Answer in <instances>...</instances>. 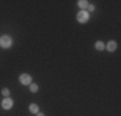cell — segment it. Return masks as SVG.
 Wrapping results in <instances>:
<instances>
[{"label":"cell","instance_id":"cell-12","mask_svg":"<svg viewBox=\"0 0 121 116\" xmlns=\"http://www.w3.org/2000/svg\"><path fill=\"white\" fill-rule=\"evenodd\" d=\"M37 116H44V114L43 112H37Z\"/></svg>","mask_w":121,"mask_h":116},{"label":"cell","instance_id":"cell-10","mask_svg":"<svg viewBox=\"0 0 121 116\" xmlns=\"http://www.w3.org/2000/svg\"><path fill=\"white\" fill-rule=\"evenodd\" d=\"M9 89H7V88H4V89H3V90H1V94L3 95H5V97H7V95H9Z\"/></svg>","mask_w":121,"mask_h":116},{"label":"cell","instance_id":"cell-4","mask_svg":"<svg viewBox=\"0 0 121 116\" xmlns=\"http://www.w3.org/2000/svg\"><path fill=\"white\" fill-rule=\"evenodd\" d=\"M19 81H21L23 85H28V84H31V76L27 74H23L19 76Z\"/></svg>","mask_w":121,"mask_h":116},{"label":"cell","instance_id":"cell-5","mask_svg":"<svg viewBox=\"0 0 121 116\" xmlns=\"http://www.w3.org/2000/svg\"><path fill=\"white\" fill-rule=\"evenodd\" d=\"M116 48H117L116 41H112V40H111V41L107 44V49H108L109 52H115V50H116Z\"/></svg>","mask_w":121,"mask_h":116},{"label":"cell","instance_id":"cell-11","mask_svg":"<svg viewBox=\"0 0 121 116\" xmlns=\"http://www.w3.org/2000/svg\"><path fill=\"white\" fill-rule=\"evenodd\" d=\"M88 9H89V12H94L95 10V7L94 5H88Z\"/></svg>","mask_w":121,"mask_h":116},{"label":"cell","instance_id":"cell-1","mask_svg":"<svg viewBox=\"0 0 121 116\" xmlns=\"http://www.w3.org/2000/svg\"><path fill=\"white\" fill-rule=\"evenodd\" d=\"M12 44H13V40L10 39L9 36H7V35H4V36H1L0 37V46L1 48H10L12 46Z\"/></svg>","mask_w":121,"mask_h":116},{"label":"cell","instance_id":"cell-2","mask_svg":"<svg viewBox=\"0 0 121 116\" xmlns=\"http://www.w3.org/2000/svg\"><path fill=\"white\" fill-rule=\"evenodd\" d=\"M89 19V14L86 10H81L77 13V21H79L80 23H85L86 21Z\"/></svg>","mask_w":121,"mask_h":116},{"label":"cell","instance_id":"cell-9","mask_svg":"<svg viewBox=\"0 0 121 116\" xmlns=\"http://www.w3.org/2000/svg\"><path fill=\"white\" fill-rule=\"evenodd\" d=\"M30 89H31V92H32V93H36V92H37V89H39V88H37V85H36V84H31Z\"/></svg>","mask_w":121,"mask_h":116},{"label":"cell","instance_id":"cell-6","mask_svg":"<svg viewBox=\"0 0 121 116\" xmlns=\"http://www.w3.org/2000/svg\"><path fill=\"white\" fill-rule=\"evenodd\" d=\"M77 4H79V7L81 8L82 10L85 9V8H88V1H86V0H80V1H77Z\"/></svg>","mask_w":121,"mask_h":116},{"label":"cell","instance_id":"cell-7","mask_svg":"<svg viewBox=\"0 0 121 116\" xmlns=\"http://www.w3.org/2000/svg\"><path fill=\"white\" fill-rule=\"evenodd\" d=\"M28 110H30V111L32 112V114H37V111H39V107H37L35 103H32V104H30Z\"/></svg>","mask_w":121,"mask_h":116},{"label":"cell","instance_id":"cell-8","mask_svg":"<svg viewBox=\"0 0 121 116\" xmlns=\"http://www.w3.org/2000/svg\"><path fill=\"white\" fill-rule=\"evenodd\" d=\"M95 49L97 50H103V49H104V44H103L102 41H97L95 43Z\"/></svg>","mask_w":121,"mask_h":116},{"label":"cell","instance_id":"cell-3","mask_svg":"<svg viewBox=\"0 0 121 116\" xmlns=\"http://www.w3.org/2000/svg\"><path fill=\"white\" fill-rule=\"evenodd\" d=\"M1 106H3L4 110H10L13 107V101L10 99V98H5V99L1 102Z\"/></svg>","mask_w":121,"mask_h":116}]
</instances>
